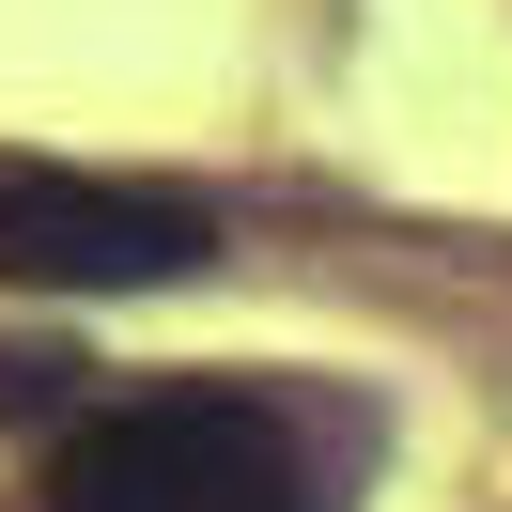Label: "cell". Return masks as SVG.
I'll list each match as a JSON object with an SVG mask.
<instances>
[{
	"label": "cell",
	"instance_id": "1",
	"mask_svg": "<svg viewBox=\"0 0 512 512\" xmlns=\"http://www.w3.org/2000/svg\"><path fill=\"white\" fill-rule=\"evenodd\" d=\"M47 512H326L311 450L233 388H171V404H109L47 450Z\"/></svg>",
	"mask_w": 512,
	"mask_h": 512
},
{
	"label": "cell",
	"instance_id": "2",
	"mask_svg": "<svg viewBox=\"0 0 512 512\" xmlns=\"http://www.w3.org/2000/svg\"><path fill=\"white\" fill-rule=\"evenodd\" d=\"M218 264V202L156 187V171H63V156H0V280L16 295H140Z\"/></svg>",
	"mask_w": 512,
	"mask_h": 512
}]
</instances>
